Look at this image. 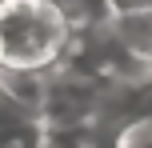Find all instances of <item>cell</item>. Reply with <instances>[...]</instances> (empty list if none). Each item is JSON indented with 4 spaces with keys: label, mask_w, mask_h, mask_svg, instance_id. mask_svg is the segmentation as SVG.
Segmentation results:
<instances>
[{
    "label": "cell",
    "mask_w": 152,
    "mask_h": 148,
    "mask_svg": "<svg viewBox=\"0 0 152 148\" xmlns=\"http://www.w3.org/2000/svg\"><path fill=\"white\" fill-rule=\"evenodd\" d=\"M128 120H152V64H132L104 84L96 136L112 132Z\"/></svg>",
    "instance_id": "3"
},
{
    "label": "cell",
    "mask_w": 152,
    "mask_h": 148,
    "mask_svg": "<svg viewBox=\"0 0 152 148\" xmlns=\"http://www.w3.org/2000/svg\"><path fill=\"white\" fill-rule=\"evenodd\" d=\"M0 148H44V124H28V128L0 132Z\"/></svg>",
    "instance_id": "7"
},
{
    "label": "cell",
    "mask_w": 152,
    "mask_h": 148,
    "mask_svg": "<svg viewBox=\"0 0 152 148\" xmlns=\"http://www.w3.org/2000/svg\"><path fill=\"white\" fill-rule=\"evenodd\" d=\"M72 20L52 0H0V72H48L64 60Z\"/></svg>",
    "instance_id": "1"
},
{
    "label": "cell",
    "mask_w": 152,
    "mask_h": 148,
    "mask_svg": "<svg viewBox=\"0 0 152 148\" xmlns=\"http://www.w3.org/2000/svg\"><path fill=\"white\" fill-rule=\"evenodd\" d=\"M28 124H40L36 108H32L24 96H16L12 88L4 84V76H0V132H12V128H28Z\"/></svg>",
    "instance_id": "5"
},
{
    "label": "cell",
    "mask_w": 152,
    "mask_h": 148,
    "mask_svg": "<svg viewBox=\"0 0 152 148\" xmlns=\"http://www.w3.org/2000/svg\"><path fill=\"white\" fill-rule=\"evenodd\" d=\"M100 148H152V120H128L100 136Z\"/></svg>",
    "instance_id": "6"
},
{
    "label": "cell",
    "mask_w": 152,
    "mask_h": 148,
    "mask_svg": "<svg viewBox=\"0 0 152 148\" xmlns=\"http://www.w3.org/2000/svg\"><path fill=\"white\" fill-rule=\"evenodd\" d=\"M108 16H132V12H152V0H104Z\"/></svg>",
    "instance_id": "8"
},
{
    "label": "cell",
    "mask_w": 152,
    "mask_h": 148,
    "mask_svg": "<svg viewBox=\"0 0 152 148\" xmlns=\"http://www.w3.org/2000/svg\"><path fill=\"white\" fill-rule=\"evenodd\" d=\"M104 76L80 72L72 64H56L44 72L40 88V124L44 128H96L100 100H104Z\"/></svg>",
    "instance_id": "2"
},
{
    "label": "cell",
    "mask_w": 152,
    "mask_h": 148,
    "mask_svg": "<svg viewBox=\"0 0 152 148\" xmlns=\"http://www.w3.org/2000/svg\"><path fill=\"white\" fill-rule=\"evenodd\" d=\"M108 32L136 64H152V12L132 16H108Z\"/></svg>",
    "instance_id": "4"
}]
</instances>
